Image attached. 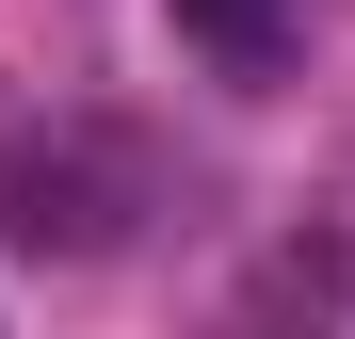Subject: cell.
Here are the masks:
<instances>
[{"label":"cell","mask_w":355,"mask_h":339,"mask_svg":"<svg viewBox=\"0 0 355 339\" xmlns=\"http://www.w3.org/2000/svg\"><path fill=\"white\" fill-rule=\"evenodd\" d=\"M178 33H194L226 81H275L291 49H307V0H178Z\"/></svg>","instance_id":"2"},{"label":"cell","mask_w":355,"mask_h":339,"mask_svg":"<svg viewBox=\"0 0 355 339\" xmlns=\"http://www.w3.org/2000/svg\"><path fill=\"white\" fill-rule=\"evenodd\" d=\"M97 178H130L113 146H17L0 162V226L17 243H113L130 210H97Z\"/></svg>","instance_id":"1"}]
</instances>
